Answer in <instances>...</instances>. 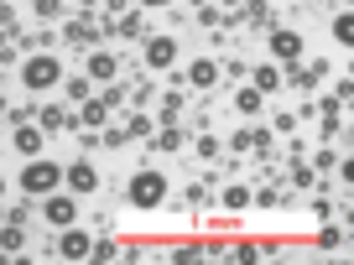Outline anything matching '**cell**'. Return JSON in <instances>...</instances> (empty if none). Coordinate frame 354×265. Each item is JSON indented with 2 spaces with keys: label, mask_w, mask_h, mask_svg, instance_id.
<instances>
[{
  "label": "cell",
  "mask_w": 354,
  "mask_h": 265,
  "mask_svg": "<svg viewBox=\"0 0 354 265\" xmlns=\"http://www.w3.org/2000/svg\"><path fill=\"white\" fill-rule=\"evenodd\" d=\"M203 255H209L203 244H177V250H172V260H177V265H193V260H203Z\"/></svg>",
  "instance_id": "484cf974"
},
{
  "label": "cell",
  "mask_w": 354,
  "mask_h": 265,
  "mask_svg": "<svg viewBox=\"0 0 354 265\" xmlns=\"http://www.w3.org/2000/svg\"><path fill=\"white\" fill-rule=\"evenodd\" d=\"M21 250H26V229H21V224H6V229H0V255L21 260Z\"/></svg>",
  "instance_id": "e0dca14e"
},
{
  "label": "cell",
  "mask_w": 354,
  "mask_h": 265,
  "mask_svg": "<svg viewBox=\"0 0 354 265\" xmlns=\"http://www.w3.org/2000/svg\"><path fill=\"white\" fill-rule=\"evenodd\" d=\"M292 182H297V188H313V166L297 161V166H292Z\"/></svg>",
  "instance_id": "d6a6232c"
},
{
  "label": "cell",
  "mask_w": 354,
  "mask_h": 265,
  "mask_svg": "<svg viewBox=\"0 0 354 265\" xmlns=\"http://www.w3.org/2000/svg\"><path fill=\"white\" fill-rule=\"evenodd\" d=\"M0 198H6V177H0Z\"/></svg>",
  "instance_id": "74e56055"
},
{
  "label": "cell",
  "mask_w": 354,
  "mask_h": 265,
  "mask_svg": "<svg viewBox=\"0 0 354 265\" xmlns=\"http://www.w3.org/2000/svg\"><path fill=\"white\" fill-rule=\"evenodd\" d=\"M333 42H339V47H354V16H349V11L333 16Z\"/></svg>",
  "instance_id": "ffe728a7"
},
{
  "label": "cell",
  "mask_w": 354,
  "mask_h": 265,
  "mask_svg": "<svg viewBox=\"0 0 354 265\" xmlns=\"http://www.w3.org/2000/svg\"><path fill=\"white\" fill-rule=\"evenodd\" d=\"M162 6H172V0H136V11H162Z\"/></svg>",
  "instance_id": "d590c367"
},
{
  "label": "cell",
  "mask_w": 354,
  "mask_h": 265,
  "mask_svg": "<svg viewBox=\"0 0 354 265\" xmlns=\"http://www.w3.org/2000/svg\"><path fill=\"white\" fill-rule=\"evenodd\" d=\"M115 255H120L115 239H94V244H88V260H115Z\"/></svg>",
  "instance_id": "d4e9b609"
},
{
  "label": "cell",
  "mask_w": 354,
  "mask_h": 265,
  "mask_svg": "<svg viewBox=\"0 0 354 265\" xmlns=\"http://www.w3.org/2000/svg\"><path fill=\"white\" fill-rule=\"evenodd\" d=\"M42 219L47 224H53V229H68V224H78V203L73 198H68V193H47V198H42Z\"/></svg>",
  "instance_id": "52a82bcc"
},
{
  "label": "cell",
  "mask_w": 354,
  "mask_h": 265,
  "mask_svg": "<svg viewBox=\"0 0 354 265\" xmlns=\"http://www.w3.org/2000/svg\"><path fill=\"white\" fill-rule=\"evenodd\" d=\"M37 125H42V135H53V130H73L78 120H73V115L63 110V104H47V110L37 115Z\"/></svg>",
  "instance_id": "9a60e30c"
},
{
  "label": "cell",
  "mask_w": 354,
  "mask_h": 265,
  "mask_svg": "<svg viewBox=\"0 0 354 265\" xmlns=\"http://www.w3.org/2000/svg\"><path fill=\"white\" fill-rule=\"evenodd\" d=\"M88 78L115 84V78H120V57H115V52H88Z\"/></svg>",
  "instance_id": "5bb4252c"
},
{
  "label": "cell",
  "mask_w": 354,
  "mask_h": 265,
  "mask_svg": "<svg viewBox=\"0 0 354 265\" xmlns=\"http://www.w3.org/2000/svg\"><path fill=\"white\" fill-rule=\"evenodd\" d=\"M120 130H125V141H136V135H151V115H141V110H136V115H125V125H120Z\"/></svg>",
  "instance_id": "7402d4cb"
},
{
  "label": "cell",
  "mask_w": 354,
  "mask_h": 265,
  "mask_svg": "<svg viewBox=\"0 0 354 265\" xmlns=\"http://www.w3.org/2000/svg\"><path fill=\"white\" fill-rule=\"evenodd\" d=\"M198 156H203V161H214V156H219V141H214V135H198Z\"/></svg>",
  "instance_id": "4dcf8cb0"
},
{
  "label": "cell",
  "mask_w": 354,
  "mask_h": 265,
  "mask_svg": "<svg viewBox=\"0 0 354 265\" xmlns=\"http://www.w3.org/2000/svg\"><path fill=\"white\" fill-rule=\"evenodd\" d=\"M250 78H255V88H261V94H277V88L287 84V73H281L277 63H261V68H250Z\"/></svg>",
  "instance_id": "2e32d148"
},
{
  "label": "cell",
  "mask_w": 354,
  "mask_h": 265,
  "mask_svg": "<svg viewBox=\"0 0 354 265\" xmlns=\"http://www.w3.org/2000/svg\"><path fill=\"white\" fill-rule=\"evenodd\" d=\"M156 146H162V151H177V146H183V130L167 120V125H162V135H156Z\"/></svg>",
  "instance_id": "4316f807"
},
{
  "label": "cell",
  "mask_w": 354,
  "mask_h": 265,
  "mask_svg": "<svg viewBox=\"0 0 354 265\" xmlns=\"http://www.w3.org/2000/svg\"><path fill=\"white\" fill-rule=\"evenodd\" d=\"M88 244H94V234L78 229V224H68V229H57V260H88Z\"/></svg>",
  "instance_id": "5b68a950"
},
{
  "label": "cell",
  "mask_w": 354,
  "mask_h": 265,
  "mask_svg": "<svg viewBox=\"0 0 354 265\" xmlns=\"http://www.w3.org/2000/svg\"><path fill=\"white\" fill-rule=\"evenodd\" d=\"M63 94H68V104H84L88 94H94V84H88V78H63Z\"/></svg>",
  "instance_id": "44dd1931"
},
{
  "label": "cell",
  "mask_w": 354,
  "mask_h": 265,
  "mask_svg": "<svg viewBox=\"0 0 354 265\" xmlns=\"http://www.w3.org/2000/svg\"><path fill=\"white\" fill-rule=\"evenodd\" d=\"M63 78L68 73H63V57H57V52H32L21 63V88H26V94H53Z\"/></svg>",
  "instance_id": "6da1fadb"
},
{
  "label": "cell",
  "mask_w": 354,
  "mask_h": 265,
  "mask_svg": "<svg viewBox=\"0 0 354 265\" xmlns=\"http://www.w3.org/2000/svg\"><path fill=\"white\" fill-rule=\"evenodd\" d=\"M104 11H110V21H115V16H125V11H131V0H104Z\"/></svg>",
  "instance_id": "e575fe53"
},
{
  "label": "cell",
  "mask_w": 354,
  "mask_h": 265,
  "mask_svg": "<svg viewBox=\"0 0 354 265\" xmlns=\"http://www.w3.org/2000/svg\"><path fill=\"white\" fill-rule=\"evenodd\" d=\"M73 6H78V11H94V6H100V0H73Z\"/></svg>",
  "instance_id": "8d00e7d4"
},
{
  "label": "cell",
  "mask_w": 354,
  "mask_h": 265,
  "mask_svg": "<svg viewBox=\"0 0 354 265\" xmlns=\"http://www.w3.org/2000/svg\"><path fill=\"white\" fill-rule=\"evenodd\" d=\"M11 141H16V151H21V156H42V141H47V135H42V125L21 120V125H16V135H11Z\"/></svg>",
  "instance_id": "30bf717a"
},
{
  "label": "cell",
  "mask_w": 354,
  "mask_h": 265,
  "mask_svg": "<svg viewBox=\"0 0 354 265\" xmlns=\"http://www.w3.org/2000/svg\"><path fill=\"white\" fill-rule=\"evenodd\" d=\"M167 177L156 172V166H141V172L131 177V188H125V198H131V208H141V213H151V208H162L167 203Z\"/></svg>",
  "instance_id": "7a4b0ae2"
},
{
  "label": "cell",
  "mask_w": 354,
  "mask_h": 265,
  "mask_svg": "<svg viewBox=\"0 0 354 265\" xmlns=\"http://www.w3.org/2000/svg\"><path fill=\"white\" fill-rule=\"evenodd\" d=\"M32 11L42 16V21H53V16H63V0H32Z\"/></svg>",
  "instance_id": "83f0119b"
},
{
  "label": "cell",
  "mask_w": 354,
  "mask_h": 265,
  "mask_svg": "<svg viewBox=\"0 0 354 265\" xmlns=\"http://www.w3.org/2000/svg\"><path fill=\"white\" fill-rule=\"evenodd\" d=\"M250 203H255V208H281V203H287V193H277V188H261Z\"/></svg>",
  "instance_id": "cb8c5ba5"
},
{
  "label": "cell",
  "mask_w": 354,
  "mask_h": 265,
  "mask_svg": "<svg viewBox=\"0 0 354 265\" xmlns=\"http://www.w3.org/2000/svg\"><path fill=\"white\" fill-rule=\"evenodd\" d=\"M57 37H63V42H73V47H94V42H100V32H94V21H88V16H73Z\"/></svg>",
  "instance_id": "8fae6325"
},
{
  "label": "cell",
  "mask_w": 354,
  "mask_h": 265,
  "mask_svg": "<svg viewBox=\"0 0 354 265\" xmlns=\"http://www.w3.org/2000/svg\"><path fill=\"white\" fill-rule=\"evenodd\" d=\"M230 260H261V244H230Z\"/></svg>",
  "instance_id": "f1b7e54d"
},
{
  "label": "cell",
  "mask_w": 354,
  "mask_h": 265,
  "mask_svg": "<svg viewBox=\"0 0 354 265\" xmlns=\"http://www.w3.org/2000/svg\"><path fill=\"white\" fill-rule=\"evenodd\" d=\"M63 182H68V193H73V198H88V193L100 188V172H94V161H84V156H78V161L63 166Z\"/></svg>",
  "instance_id": "8992f818"
},
{
  "label": "cell",
  "mask_w": 354,
  "mask_h": 265,
  "mask_svg": "<svg viewBox=\"0 0 354 265\" xmlns=\"http://www.w3.org/2000/svg\"><path fill=\"white\" fill-rule=\"evenodd\" d=\"M78 125H84V130H104V125H110V104H104V94H100V99L88 94V99L78 104Z\"/></svg>",
  "instance_id": "9c48e42d"
},
{
  "label": "cell",
  "mask_w": 354,
  "mask_h": 265,
  "mask_svg": "<svg viewBox=\"0 0 354 265\" xmlns=\"http://www.w3.org/2000/svg\"><path fill=\"white\" fill-rule=\"evenodd\" d=\"M323 78H328V63H323V57H318V63H308V68H297V63L287 68V84H297V88H318Z\"/></svg>",
  "instance_id": "4fadbf2b"
},
{
  "label": "cell",
  "mask_w": 354,
  "mask_h": 265,
  "mask_svg": "<svg viewBox=\"0 0 354 265\" xmlns=\"http://www.w3.org/2000/svg\"><path fill=\"white\" fill-rule=\"evenodd\" d=\"M266 47H271V57H277L281 68L302 63V32H292V26H277V32L266 37Z\"/></svg>",
  "instance_id": "277c9868"
},
{
  "label": "cell",
  "mask_w": 354,
  "mask_h": 265,
  "mask_svg": "<svg viewBox=\"0 0 354 265\" xmlns=\"http://www.w3.org/2000/svg\"><path fill=\"white\" fill-rule=\"evenodd\" d=\"M146 68H151V73H167V68L177 63V37H146Z\"/></svg>",
  "instance_id": "ba28073f"
},
{
  "label": "cell",
  "mask_w": 354,
  "mask_h": 265,
  "mask_svg": "<svg viewBox=\"0 0 354 265\" xmlns=\"http://www.w3.org/2000/svg\"><path fill=\"white\" fill-rule=\"evenodd\" d=\"M344 156H333V151H318V161H313V172H328V166H339Z\"/></svg>",
  "instance_id": "836d02e7"
},
{
  "label": "cell",
  "mask_w": 354,
  "mask_h": 265,
  "mask_svg": "<svg viewBox=\"0 0 354 265\" xmlns=\"http://www.w3.org/2000/svg\"><path fill=\"white\" fill-rule=\"evenodd\" d=\"M318 250H323V255H339V250H344V229H339V224L323 219V229H318Z\"/></svg>",
  "instance_id": "d6986e66"
},
{
  "label": "cell",
  "mask_w": 354,
  "mask_h": 265,
  "mask_svg": "<svg viewBox=\"0 0 354 265\" xmlns=\"http://www.w3.org/2000/svg\"><path fill=\"white\" fill-rule=\"evenodd\" d=\"M313 213H318V224H323V219H333V213H339V203H328V198H313Z\"/></svg>",
  "instance_id": "1f68e13d"
},
{
  "label": "cell",
  "mask_w": 354,
  "mask_h": 265,
  "mask_svg": "<svg viewBox=\"0 0 354 265\" xmlns=\"http://www.w3.org/2000/svg\"><path fill=\"white\" fill-rule=\"evenodd\" d=\"M183 78H188L193 88H214V84H219V63H214V57H193Z\"/></svg>",
  "instance_id": "7c38bea8"
},
{
  "label": "cell",
  "mask_w": 354,
  "mask_h": 265,
  "mask_svg": "<svg viewBox=\"0 0 354 265\" xmlns=\"http://www.w3.org/2000/svg\"><path fill=\"white\" fill-rule=\"evenodd\" d=\"M16 182H21L26 198H32V193H37V198H47L53 188H63V166H57V161H42V156H32V161L21 166V177H16Z\"/></svg>",
  "instance_id": "3957f363"
},
{
  "label": "cell",
  "mask_w": 354,
  "mask_h": 265,
  "mask_svg": "<svg viewBox=\"0 0 354 265\" xmlns=\"http://www.w3.org/2000/svg\"><path fill=\"white\" fill-rule=\"evenodd\" d=\"M0 219H6V224H21V229H26V219H32V208H26V203H16V208H6V213H0Z\"/></svg>",
  "instance_id": "f546056e"
},
{
  "label": "cell",
  "mask_w": 354,
  "mask_h": 265,
  "mask_svg": "<svg viewBox=\"0 0 354 265\" xmlns=\"http://www.w3.org/2000/svg\"><path fill=\"white\" fill-rule=\"evenodd\" d=\"M224 208H230V213L250 208V188H240V182H234V188H224Z\"/></svg>",
  "instance_id": "603a6c76"
},
{
  "label": "cell",
  "mask_w": 354,
  "mask_h": 265,
  "mask_svg": "<svg viewBox=\"0 0 354 265\" xmlns=\"http://www.w3.org/2000/svg\"><path fill=\"white\" fill-rule=\"evenodd\" d=\"M261 104H266V94H261L255 84H240V88H234V110H240V115H261Z\"/></svg>",
  "instance_id": "ac0fdd59"
}]
</instances>
